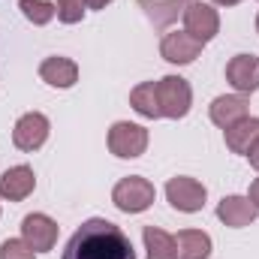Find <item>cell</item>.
Here are the masks:
<instances>
[{"label": "cell", "mask_w": 259, "mask_h": 259, "mask_svg": "<svg viewBox=\"0 0 259 259\" xmlns=\"http://www.w3.org/2000/svg\"><path fill=\"white\" fill-rule=\"evenodd\" d=\"M64 259H136L130 238L112 220H84L64 247Z\"/></svg>", "instance_id": "cell-1"}, {"label": "cell", "mask_w": 259, "mask_h": 259, "mask_svg": "<svg viewBox=\"0 0 259 259\" xmlns=\"http://www.w3.org/2000/svg\"><path fill=\"white\" fill-rule=\"evenodd\" d=\"M157 97H160L163 118H172V121L184 118L193 106V91H190L187 78H181V75H163L157 81Z\"/></svg>", "instance_id": "cell-2"}, {"label": "cell", "mask_w": 259, "mask_h": 259, "mask_svg": "<svg viewBox=\"0 0 259 259\" xmlns=\"http://www.w3.org/2000/svg\"><path fill=\"white\" fill-rule=\"evenodd\" d=\"M112 202H115L124 214H139V211L151 208V202H154V184H151L148 178H142V175H130V178H124V181L115 184Z\"/></svg>", "instance_id": "cell-3"}, {"label": "cell", "mask_w": 259, "mask_h": 259, "mask_svg": "<svg viewBox=\"0 0 259 259\" xmlns=\"http://www.w3.org/2000/svg\"><path fill=\"white\" fill-rule=\"evenodd\" d=\"M148 148V130L130 121H118L115 127L109 130V151L121 160H133L142 157Z\"/></svg>", "instance_id": "cell-4"}, {"label": "cell", "mask_w": 259, "mask_h": 259, "mask_svg": "<svg viewBox=\"0 0 259 259\" xmlns=\"http://www.w3.org/2000/svg\"><path fill=\"white\" fill-rule=\"evenodd\" d=\"M205 187L196 181V178H187V175H178L166 184V199L172 208L184 211V214H193V211H202L205 205Z\"/></svg>", "instance_id": "cell-5"}, {"label": "cell", "mask_w": 259, "mask_h": 259, "mask_svg": "<svg viewBox=\"0 0 259 259\" xmlns=\"http://www.w3.org/2000/svg\"><path fill=\"white\" fill-rule=\"evenodd\" d=\"M184 30L196 36V39H202V42H211L214 36H217V30H220V15H217V9L211 6V3H199L193 0L187 9H184Z\"/></svg>", "instance_id": "cell-6"}, {"label": "cell", "mask_w": 259, "mask_h": 259, "mask_svg": "<svg viewBox=\"0 0 259 259\" xmlns=\"http://www.w3.org/2000/svg\"><path fill=\"white\" fill-rule=\"evenodd\" d=\"M49 139V118L39 115V112H27L18 118V124L12 130V142L18 151H36L42 148Z\"/></svg>", "instance_id": "cell-7"}, {"label": "cell", "mask_w": 259, "mask_h": 259, "mask_svg": "<svg viewBox=\"0 0 259 259\" xmlns=\"http://www.w3.org/2000/svg\"><path fill=\"white\" fill-rule=\"evenodd\" d=\"M21 238L36 250V253H46L55 247L58 241V223L49 217V214H27L21 220Z\"/></svg>", "instance_id": "cell-8"}, {"label": "cell", "mask_w": 259, "mask_h": 259, "mask_svg": "<svg viewBox=\"0 0 259 259\" xmlns=\"http://www.w3.org/2000/svg\"><path fill=\"white\" fill-rule=\"evenodd\" d=\"M202 39H196V36H190L187 30H175V33H166L163 36V42H160V55L169 61V64H193L196 58L202 55Z\"/></svg>", "instance_id": "cell-9"}, {"label": "cell", "mask_w": 259, "mask_h": 259, "mask_svg": "<svg viewBox=\"0 0 259 259\" xmlns=\"http://www.w3.org/2000/svg\"><path fill=\"white\" fill-rule=\"evenodd\" d=\"M226 81L238 94L259 91V58H253V55H235L226 64Z\"/></svg>", "instance_id": "cell-10"}, {"label": "cell", "mask_w": 259, "mask_h": 259, "mask_svg": "<svg viewBox=\"0 0 259 259\" xmlns=\"http://www.w3.org/2000/svg\"><path fill=\"white\" fill-rule=\"evenodd\" d=\"M247 106H250L247 94H226V97H217L208 112H211V121L217 127L229 130L232 124H238V121L247 118Z\"/></svg>", "instance_id": "cell-11"}, {"label": "cell", "mask_w": 259, "mask_h": 259, "mask_svg": "<svg viewBox=\"0 0 259 259\" xmlns=\"http://www.w3.org/2000/svg\"><path fill=\"white\" fill-rule=\"evenodd\" d=\"M36 187V175L30 166H12L0 175V196L9 199V202H21L33 193Z\"/></svg>", "instance_id": "cell-12"}, {"label": "cell", "mask_w": 259, "mask_h": 259, "mask_svg": "<svg viewBox=\"0 0 259 259\" xmlns=\"http://www.w3.org/2000/svg\"><path fill=\"white\" fill-rule=\"evenodd\" d=\"M256 205L247 199V196H223L220 205H217V217L232 226V229H241V226H250L256 220Z\"/></svg>", "instance_id": "cell-13"}, {"label": "cell", "mask_w": 259, "mask_h": 259, "mask_svg": "<svg viewBox=\"0 0 259 259\" xmlns=\"http://www.w3.org/2000/svg\"><path fill=\"white\" fill-rule=\"evenodd\" d=\"M190 3L193 0H136V6L154 27H169L172 21H178V15H184Z\"/></svg>", "instance_id": "cell-14"}, {"label": "cell", "mask_w": 259, "mask_h": 259, "mask_svg": "<svg viewBox=\"0 0 259 259\" xmlns=\"http://www.w3.org/2000/svg\"><path fill=\"white\" fill-rule=\"evenodd\" d=\"M39 78L52 88H72L78 78V66L69 58H46L39 64Z\"/></svg>", "instance_id": "cell-15"}, {"label": "cell", "mask_w": 259, "mask_h": 259, "mask_svg": "<svg viewBox=\"0 0 259 259\" xmlns=\"http://www.w3.org/2000/svg\"><path fill=\"white\" fill-rule=\"evenodd\" d=\"M175 244H178V259H208L211 256V238L202 229H181Z\"/></svg>", "instance_id": "cell-16"}, {"label": "cell", "mask_w": 259, "mask_h": 259, "mask_svg": "<svg viewBox=\"0 0 259 259\" xmlns=\"http://www.w3.org/2000/svg\"><path fill=\"white\" fill-rule=\"evenodd\" d=\"M223 136H226V145L232 154H247V148L259 139V118H244L229 130H223Z\"/></svg>", "instance_id": "cell-17"}, {"label": "cell", "mask_w": 259, "mask_h": 259, "mask_svg": "<svg viewBox=\"0 0 259 259\" xmlns=\"http://www.w3.org/2000/svg\"><path fill=\"white\" fill-rule=\"evenodd\" d=\"M130 106L142 115V118H163V112H160V97H157V81H142V84H136L133 88V94H130Z\"/></svg>", "instance_id": "cell-18"}, {"label": "cell", "mask_w": 259, "mask_h": 259, "mask_svg": "<svg viewBox=\"0 0 259 259\" xmlns=\"http://www.w3.org/2000/svg\"><path fill=\"white\" fill-rule=\"evenodd\" d=\"M142 238H145L148 259H178V244H175V238L169 232H163L157 226H145Z\"/></svg>", "instance_id": "cell-19"}, {"label": "cell", "mask_w": 259, "mask_h": 259, "mask_svg": "<svg viewBox=\"0 0 259 259\" xmlns=\"http://www.w3.org/2000/svg\"><path fill=\"white\" fill-rule=\"evenodd\" d=\"M18 9H21L24 18L33 21V24H49V21L58 15V6H55V3H46V0H21Z\"/></svg>", "instance_id": "cell-20"}, {"label": "cell", "mask_w": 259, "mask_h": 259, "mask_svg": "<svg viewBox=\"0 0 259 259\" xmlns=\"http://www.w3.org/2000/svg\"><path fill=\"white\" fill-rule=\"evenodd\" d=\"M58 18L64 24H75L84 18V9H88V0H58Z\"/></svg>", "instance_id": "cell-21"}, {"label": "cell", "mask_w": 259, "mask_h": 259, "mask_svg": "<svg viewBox=\"0 0 259 259\" xmlns=\"http://www.w3.org/2000/svg\"><path fill=\"white\" fill-rule=\"evenodd\" d=\"M36 250L24 241V238H9L0 244V259H33Z\"/></svg>", "instance_id": "cell-22"}, {"label": "cell", "mask_w": 259, "mask_h": 259, "mask_svg": "<svg viewBox=\"0 0 259 259\" xmlns=\"http://www.w3.org/2000/svg\"><path fill=\"white\" fill-rule=\"evenodd\" d=\"M244 157L250 160V166H253V169L259 172V139L253 142V145H250V148H247V154H244Z\"/></svg>", "instance_id": "cell-23"}, {"label": "cell", "mask_w": 259, "mask_h": 259, "mask_svg": "<svg viewBox=\"0 0 259 259\" xmlns=\"http://www.w3.org/2000/svg\"><path fill=\"white\" fill-rule=\"evenodd\" d=\"M247 199H250V202L256 205V211H259V178L253 181V184H250V196H247Z\"/></svg>", "instance_id": "cell-24"}, {"label": "cell", "mask_w": 259, "mask_h": 259, "mask_svg": "<svg viewBox=\"0 0 259 259\" xmlns=\"http://www.w3.org/2000/svg\"><path fill=\"white\" fill-rule=\"evenodd\" d=\"M109 3H112V0H88V6H91V9H106Z\"/></svg>", "instance_id": "cell-25"}, {"label": "cell", "mask_w": 259, "mask_h": 259, "mask_svg": "<svg viewBox=\"0 0 259 259\" xmlns=\"http://www.w3.org/2000/svg\"><path fill=\"white\" fill-rule=\"evenodd\" d=\"M217 6H235V3H241V0H214Z\"/></svg>", "instance_id": "cell-26"}, {"label": "cell", "mask_w": 259, "mask_h": 259, "mask_svg": "<svg viewBox=\"0 0 259 259\" xmlns=\"http://www.w3.org/2000/svg\"><path fill=\"white\" fill-rule=\"evenodd\" d=\"M256 30H259V15H256Z\"/></svg>", "instance_id": "cell-27"}]
</instances>
